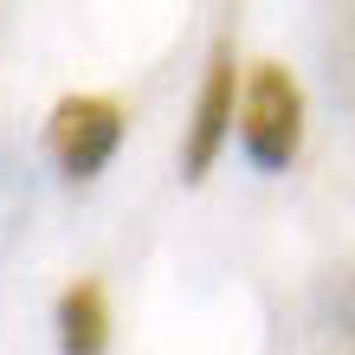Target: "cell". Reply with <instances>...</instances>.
I'll return each instance as SVG.
<instances>
[{"label":"cell","instance_id":"cell-4","mask_svg":"<svg viewBox=\"0 0 355 355\" xmlns=\"http://www.w3.org/2000/svg\"><path fill=\"white\" fill-rule=\"evenodd\" d=\"M58 349L65 355H103L110 349V304L97 278H78L58 297Z\"/></svg>","mask_w":355,"mask_h":355},{"label":"cell","instance_id":"cell-1","mask_svg":"<svg viewBox=\"0 0 355 355\" xmlns=\"http://www.w3.org/2000/svg\"><path fill=\"white\" fill-rule=\"evenodd\" d=\"M239 142H245V155L259 168H291V155L304 142V91L271 58L252 65V78L239 91Z\"/></svg>","mask_w":355,"mask_h":355},{"label":"cell","instance_id":"cell-2","mask_svg":"<svg viewBox=\"0 0 355 355\" xmlns=\"http://www.w3.org/2000/svg\"><path fill=\"white\" fill-rule=\"evenodd\" d=\"M123 142V103L110 97H65L46 123V149L71 181H91Z\"/></svg>","mask_w":355,"mask_h":355},{"label":"cell","instance_id":"cell-3","mask_svg":"<svg viewBox=\"0 0 355 355\" xmlns=\"http://www.w3.org/2000/svg\"><path fill=\"white\" fill-rule=\"evenodd\" d=\"M233 116H239V71H233V52H214L207 65V85L194 103V130H187V149H181V175L187 181H207V168L220 162L226 136H233Z\"/></svg>","mask_w":355,"mask_h":355}]
</instances>
